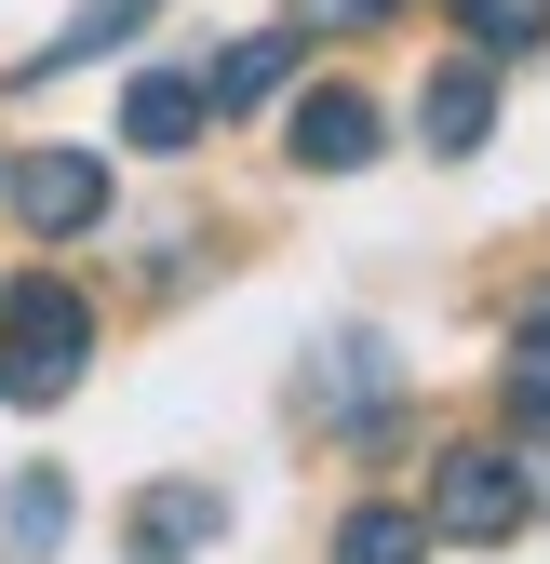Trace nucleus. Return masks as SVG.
<instances>
[{
	"mask_svg": "<svg viewBox=\"0 0 550 564\" xmlns=\"http://www.w3.org/2000/svg\"><path fill=\"white\" fill-rule=\"evenodd\" d=\"M81 364H95V310L67 296L54 269H28L14 296H0V403H28V416H41V403L81 390Z\"/></svg>",
	"mask_w": 550,
	"mask_h": 564,
	"instance_id": "nucleus-1",
	"label": "nucleus"
},
{
	"mask_svg": "<svg viewBox=\"0 0 550 564\" xmlns=\"http://www.w3.org/2000/svg\"><path fill=\"white\" fill-rule=\"evenodd\" d=\"M524 511H537V484H524L510 444H443V470H430V538L497 551V538H524Z\"/></svg>",
	"mask_w": 550,
	"mask_h": 564,
	"instance_id": "nucleus-2",
	"label": "nucleus"
},
{
	"mask_svg": "<svg viewBox=\"0 0 550 564\" xmlns=\"http://www.w3.org/2000/svg\"><path fill=\"white\" fill-rule=\"evenodd\" d=\"M0 188H14V216H28L41 242H81V229L108 216V162H95V149H28Z\"/></svg>",
	"mask_w": 550,
	"mask_h": 564,
	"instance_id": "nucleus-3",
	"label": "nucleus"
},
{
	"mask_svg": "<svg viewBox=\"0 0 550 564\" xmlns=\"http://www.w3.org/2000/svg\"><path fill=\"white\" fill-rule=\"evenodd\" d=\"M283 149H296L309 175H363V162L389 149V121H376L350 82H322V95H296V134H283Z\"/></svg>",
	"mask_w": 550,
	"mask_h": 564,
	"instance_id": "nucleus-4",
	"label": "nucleus"
},
{
	"mask_svg": "<svg viewBox=\"0 0 550 564\" xmlns=\"http://www.w3.org/2000/svg\"><path fill=\"white\" fill-rule=\"evenodd\" d=\"M417 134H430L443 162H470V149H484V134H497V54H457L443 82L417 95Z\"/></svg>",
	"mask_w": 550,
	"mask_h": 564,
	"instance_id": "nucleus-5",
	"label": "nucleus"
},
{
	"mask_svg": "<svg viewBox=\"0 0 550 564\" xmlns=\"http://www.w3.org/2000/svg\"><path fill=\"white\" fill-rule=\"evenodd\" d=\"M201 121H216V95H201L188 67H148V82L121 95V134H134V149H148V162H175V149H188Z\"/></svg>",
	"mask_w": 550,
	"mask_h": 564,
	"instance_id": "nucleus-6",
	"label": "nucleus"
},
{
	"mask_svg": "<svg viewBox=\"0 0 550 564\" xmlns=\"http://www.w3.org/2000/svg\"><path fill=\"white\" fill-rule=\"evenodd\" d=\"M216 524H229L216 484H148V498H134V564H188Z\"/></svg>",
	"mask_w": 550,
	"mask_h": 564,
	"instance_id": "nucleus-7",
	"label": "nucleus"
},
{
	"mask_svg": "<svg viewBox=\"0 0 550 564\" xmlns=\"http://www.w3.org/2000/svg\"><path fill=\"white\" fill-rule=\"evenodd\" d=\"M283 82H296V28H268V41H229V54H216V82H201V95H216V108H268Z\"/></svg>",
	"mask_w": 550,
	"mask_h": 564,
	"instance_id": "nucleus-8",
	"label": "nucleus"
},
{
	"mask_svg": "<svg viewBox=\"0 0 550 564\" xmlns=\"http://www.w3.org/2000/svg\"><path fill=\"white\" fill-rule=\"evenodd\" d=\"M497 403H510V431H550V310H524L510 364H497Z\"/></svg>",
	"mask_w": 550,
	"mask_h": 564,
	"instance_id": "nucleus-9",
	"label": "nucleus"
},
{
	"mask_svg": "<svg viewBox=\"0 0 550 564\" xmlns=\"http://www.w3.org/2000/svg\"><path fill=\"white\" fill-rule=\"evenodd\" d=\"M336 564H430V524L376 498V511H350V524H336Z\"/></svg>",
	"mask_w": 550,
	"mask_h": 564,
	"instance_id": "nucleus-10",
	"label": "nucleus"
},
{
	"mask_svg": "<svg viewBox=\"0 0 550 564\" xmlns=\"http://www.w3.org/2000/svg\"><path fill=\"white\" fill-rule=\"evenodd\" d=\"M134 28H148V0H81V14L41 41V82H54V67H81V54H108V41H134Z\"/></svg>",
	"mask_w": 550,
	"mask_h": 564,
	"instance_id": "nucleus-11",
	"label": "nucleus"
},
{
	"mask_svg": "<svg viewBox=\"0 0 550 564\" xmlns=\"http://www.w3.org/2000/svg\"><path fill=\"white\" fill-rule=\"evenodd\" d=\"M457 28H470V54H537L550 0H457Z\"/></svg>",
	"mask_w": 550,
	"mask_h": 564,
	"instance_id": "nucleus-12",
	"label": "nucleus"
},
{
	"mask_svg": "<svg viewBox=\"0 0 550 564\" xmlns=\"http://www.w3.org/2000/svg\"><path fill=\"white\" fill-rule=\"evenodd\" d=\"M0 524H14L28 551H54V538H67V484H54V470H14V498H0Z\"/></svg>",
	"mask_w": 550,
	"mask_h": 564,
	"instance_id": "nucleus-13",
	"label": "nucleus"
},
{
	"mask_svg": "<svg viewBox=\"0 0 550 564\" xmlns=\"http://www.w3.org/2000/svg\"><path fill=\"white\" fill-rule=\"evenodd\" d=\"M389 0H296V28H376Z\"/></svg>",
	"mask_w": 550,
	"mask_h": 564,
	"instance_id": "nucleus-14",
	"label": "nucleus"
}]
</instances>
